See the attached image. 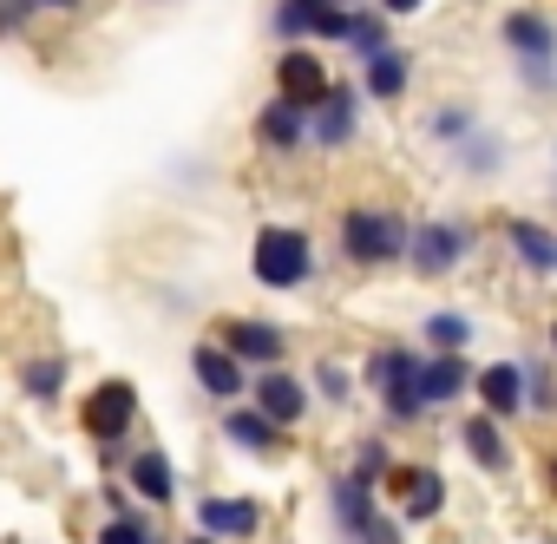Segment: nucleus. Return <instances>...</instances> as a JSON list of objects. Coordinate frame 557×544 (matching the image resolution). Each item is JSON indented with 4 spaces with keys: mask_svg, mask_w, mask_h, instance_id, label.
I'll list each match as a JSON object with an SVG mask.
<instances>
[{
    "mask_svg": "<svg viewBox=\"0 0 557 544\" xmlns=\"http://www.w3.org/2000/svg\"><path fill=\"white\" fill-rule=\"evenodd\" d=\"M21 394H27V400H60V394H66V361H60V355H34V361L21 368Z\"/></svg>",
    "mask_w": 557,
    "mask_h": 544,
    "instance_id": "c756f323",
    "label": "nucleus"
},
{
    "mask_svg": "<svg viewBox=\"0 0 557 544\" xmlns=\"http://www.w3.org/2000/svg\"><path fill=\"white\" fill-rule=\"evenodd\" d=\"M190 381L210 394V400H249V361L223 342V335H210V342H190Z\"/></svg>",
    "mask_w": 557,
    "mask_h": 544,
    "instance_id": "4468645a",
    "label": "nucleus"
},
{
    "mask_svg": "<svg viewBox=\"0 0 557 544\" xmlns=\"http://www.w3.org/2000/svg\"><path fill=\"white\" fill-rule=\"evenodd\" d=\"M249 400H256L275 426H289V433H296V426L315 413V381H309V374H296L289 361H275V368H256Z\"/></svg>",
    "mask_w": 557,
    "mask_h": 544,
    "instance_id": "9b49d317",
    "label": "nucleus"
},
{
    "mask_svg": "<svg viewBox=\"0 0 557 544\" xmlns=\"http://www.w3.org/2000/svg\"><path fill=\"white\" fill-rule=\"evenodd\" d=\"M361 119H368L361 73H355V79H342V73H335L329 99L309 112V138H315V151H355V138H361Z\"/></svg>",
    "mask_w": 557,
    "mask_h": 544,
    "instance_id": "1a4fd4ad",
    "label": "nucleus"
},
{
    "mask_svg": "<svg viewBox=\"0 0 557 544\" xmlns=\"http://www.w3.org/2000/svg\"><path fill=\"white\" fill-rule=\"evenodd\" d=\"M479 125H485L479 99H433V106L420 112V138H426L433 151H459Z\"/></svg>",
    "mask_w": 557,
    "mask_h": 544,
    "instance_id": "4be33fe9",
    "label": "nucleus"
},
{
    "mask_svg": "<svg viewBox=\"0 0 557 544\" xmlns=\"http://www.w3.org/2000/svg\"><path fill=\"white\" fill-rule=\"evenodd\" d=\"M453 440H459V453H466V466H472L479 479H511V472H518V440H511V420L485 413L479 400H472V407H459Z\"/></svg>",
    "mask_w": 557,
    "mask_h": 544,
    "instance_id": "0eeeda50",
    "label": "nucleus"
},
{
    "mask_svg": "<svg viewBox=\"0 0 557 544\" xmlns=\"http://www.w3.org/2000/svg\"><path fill=\"white\" fill-rule=\"evenodd\" d=\"M99 544H158V531L138 511H112V524L99 531Z\"/></svg>",
    "mask_w": 557,
    "mask_h": 544,
    "instance_id": "7c9ffc66",
    "label": "nucleus"
},
{
    "mask_svg": "<svg viewBox=\"0 0 557 544\" xmlns=\"http://www.w3.org/2000/svg\"><path fill=\"white\" fill-rule=\"evenodd\" d=\"M249 138H256V151H269V158H296V151H309V145H315V138H309V106H296V99L275 92V99L249 119Z\"/></svg>",
    "mask_w": 557,
    "mask_h": 544,
    "instance_id": "f3484780",
    "label": "nucleus"
},
{
    "mask_svg": "<svg viewBox=\"0 0 557 544\" xmlns=\"http://www.w3.org/2000/svg\"><path fill=\"white\" fill-rule=\"evenodd\" d=\"M498 47L518 73V92L531 106H557V14L537 0H511L498 14Z\"/></svg>",
    "mask_w": 557,
    "mask_h": 544,
    "instance_id": "f257e3e1",
    "label": "nucleus"
},
{
    "mask_svg": "<svg viewBox=\"0 0 557 544\" xmlns=\"http://www.w3.org/2000/svg\"><path fill=\"white\" fill-rule=\"evenodd\" d=\"M329 8H335V0H275V8H269V34L283 40V47H296V40H315Z\"/></svg>",
    "mask_w": 557,
    "mask_h": 544,
    "instance_id": "a878e982",
    "label": "nucleus"
},
{
    "mask_svg": "<svg viewBox=\"0 0 557 544\" xmlns=\"http://www.w3.org/2000/svg\"><path fill=\"white\" fill-rule=\"evenodd\" d=\"M394 466H400V453H394V440H387V433H361V440H355V453H348V472H355V479H368V485H387V479H394Z\"/></svg>",
    "mask_w": 557,
    "mask_h": 544,
    "instance_id": "c85d7f7f",
    "label": "nucleus"
},
{
    "mask_svg": "<svg viewBox=\"0 0 557 544\" xmlns=\"http://www.w3.org/2000/svg\"><path fill=\"white\" fill-rule=\"evenodd\" d=\"M453 158V171L459 177H472V184H498L505 171H511V138L505 132H492V125H479L459 151H446Z\"/></svg>",
    "mask_w": 557,
    "mask_h": 544,
    "instance_id": "5701e85b",
    "label": "nucleus"
},
{
    "mask_svg": "<svg viewBox=\"0 0 557 544\" xmlns=\"http://www.w3.org/2000/svg\"><path fill=\"white\" fill-rule=\"evenodd\" d=\"M79 420H86V433H92L99 446L125 440L132 420H138V387H132V381H99V387L79 400Z\"/></svg>",
    "mask_w": 557,
    "mask_h": 544,
    "instance_id": "a211bd4d",
    "label": "nucleus"
},
{
    "mask_svg": "<svg viewBox=\"0 0 557 544\" xmlns=\"http://www.w3.org/2000/svg\"><path fill=\"white\" fill-rule=\"evenodd\" d=\"M524 400H531V420H557V355L544 342L524 348Z\"/></svg>",
    "mask_w": 557,
    "mask_h": 544,
    "instance_id": "cd10ccee",
    "label": "nucleus"
},
{
    "mask_svg": "<svg viewBox=\"0 0 557 544\" xmlns=\"http://www.w3.org/2000/svg\"><path fill=\"white\" fill-rule=\"evenodd\" d=\"M420 361H426V348H413V342H374L368 361H361V387L374 394L387 433H407V426L433 420L426 400H420Z\"/></svg>",
    "mask_w": 557,
    "mask_h": 544,
    "instance_id": "7ed1b4c3",
    "label": "nucleus"
},
{
    "mask_svg": "<svg viewBox=\"0 0 557 544\" xmlns=\"http://www.w3.org/2000/svg\"><path fill=\"white\" fill-rule=\"evenodd\" d=\"M498 236H505V256L524 283H557V223H544L531 210H511L498 223Z\"/></svg>",
    "mask_w": 557,
    "mask_h": 544,
    "instance_id": "9d476101",
    "label": "nucleus"
},
{
    "mask_svg": "<svg viewBox=\"0 0 557 544\" xmlns=\"http://www.w3.org/2000/svg\"><path fill=\"white\" fill-rule=\"evenodd\" d=\"M223 342H230L249 368L289 361V329H283V322H269V316H230V322H223Z\"/></svg>",
    "mask_w": 557,
    "mask_h": 544,
    "instance_id": "412c9836",
    "label": "nucleus"
},
{
    "mask_svg": "<svg viewBox=\"0 0 557 544\" xmlns=\"http://www.w3.org/2000/svg\"><path fill=\"white\" fill-rule=\"evenodd\" d=\"M544 348H550V355H557V316H550V322H544Z\"/></svg>",
    "mask_w": 557,
    "mask_h": 544,
    "instance_id": "72a5a7b5",
    "label": "nucleus"
},
{
    "mask_svg": "<svg viewBox=\"0 0 557 544\" xmlns=\"http://www.w3.org/2000/svg\"><path fill=\"white\" fill-rule=\"evenodd\" d=\"M262 518H269V505L249 498V492H210V498H197V531H210L223 544H256Z\"/></svg>",
    "mask_w": 557,
    "mask_h": 544,
    "instance_id": "dca6fc26",
    "label": "nucleus"
},
{
    "mask_svg": "<svg viewBox=\"0 0 557 544\" xmlns=\"http://www.w3.org/2000/svg\"><path fill=\"white\" fill-rule=\"evenodd\" d=\"M335 8H368V0H335Z\"/></svg>",
    "mask_w": 557,
    "mask_h": 544,
    "instance_id": "4c0bfd02",
    "label": "nucleus"
},
{
    "mask_svg": "<svg viewBox=\"0 0 557 544\" xmlns=\"http://www.w3.org/2000/svg\"><path fill=\"white\" fill-rule=\"evenodd\" d=\"M381 492L394 498V511H400L413 531L440 524V518H446V505H453V479H446L433 459H400V466H394V479H387Z\"/></svg>",
    "mask_w": 557,
    "mask_h": 544,
    "instance_id": "6e6552de",
    "label": "nucleus"
},
{
    "mask_svg": "<svg viewBox=\"0 0 557 544\" xmlns=\"http://www.w3.org/2000/svg\"><path fill=\"white\" fill-rule=\"evenodd\" d=\"M40 8H60V14H73V8H79V0H40Z\"/></svg>",
    "mask_w": 557,
    "mask_h": 544,
    "instance_id": "f704fd0d",
    "label": "nucleus"
},
{
    "mask_svg": "<svg viewBox=\"0 0 557 544\" xmlns=\"http://www.w3.org/2000/svg\"><path fill=\"white\" fill-rule=\"evenodd\" d=\"M275 92H283V99H296V106H322L329 99V86H335V73H329V60H322V47L315 40H296V47H283V53H275Z\"/></svg>",
    "mask_w": 557,
    "mask_h": 544,
    "instance_id": "ddd939ff",
    "label": "nucleus"
},
{
    "mask_svg": "<svg viewBox=\"0 0 557 544\" xmlns=\"http://www.w3.org/2000/svg\"><path fill=\"white\" fill-rule=\"evenodd\" d=\"M420 348H479V316L472 309H459V302H440V309H426L420 316Z\"/></svg>",
    "mask_w": 557,
    "mask_h": 544,
    "instance_id": "393cba45",
    "label": "nucleus"
},
{
    "mask_svg": "<svg viewBox=\"0 0 557 544\" xmlns=\"http://www.w3.org/2000/svg\"><path fill=\"white\" fill-rule=\"evenodd\" d=\"M184 544H223V537H210V531H197V537H184Z\"/></svg>",
    "mask_w": 557,
    "mask_h": 544,
    "instance_id": "c9c22d12",
    "label": "nucleus"
},
{
    "mask_svg": "<svg viewBox=\"0 0 557 544\" xmlns=\"http://www.w3.org/2000/svg\"><path fill=\"white\" fill-rule=\"evenodd\" d=\"M249 276L256 289L269 296H302L315 276H322V256H315V236L302 223H262L249 236Z\"/></svg>",
    "mask_w": 557,
    "mask_h": 544,
    "instance_id": "39448f33",
    "label": "nucleus"
},
{
    "mask_svg": "<svg viewBox=\"0 0 557 544\" xmlns=\"http://www.w3.org/2000/svg\"><path fill=\"white\" fill-rule=\"evenodd\" d=\"M550 190H557V138H550Z\"/></svg>",
    "mask_w": 557,
    "mask_h": 544,
    "instance_id": "e433bc0d",
    "label": "nucleus"
},
{
    "mask_svg": "<svg viewBox=\"0 0 557 544\" xmlns=\"http://www.w3.org/2000/svg\"><path fill=\"white\" fill-rule=\"evenodd\" d=\"M472 400L485 407V413H498V420H531V400H524V355H492V361H479V374H472Z\"/></svg>",
    "mask_w": 557,
    "mask_h": 544,
    "instance_id": "2eb2a0df",
    "label": "nucleus"
},
{
    "mask_svg": "<svg viewBox=\"0 0 557 544\" xmlns=\"http://www.w3.org/2000/svg\"><path fill=\"white\" fill-rule=\"evenodd\" d=\"M413 79H420V60H413V47H381L374 60H361V92H368V106H400L407 92H413Z\"/></svg>",
    "mask_w": 557,
    "mask_h": 544,
    "instance_id": "aec40b11",
    "label": "nucleus"
},
{
    "mask_svg": "<svg viewBox=\"0 0 557 544\" xmlns=\"http://www.w3.org/2000/svg\"><path fill=\"white\" fill-rule=\"evenodd\" d=\"M125 485H132V498H145V505H171V498H177V466H171V453H164V446H138V453L125 459Z\"/></svg>",
    "mask_w": 557,
    "mask_h": 544,
    "instance_id": "b1692460",
    "label": "nucleus"
},
{
    "mask_svg": "<svg viewBox=\"0 0 557 544\" xmlns=\"http://www.w3.org/2000/svg\"><path fill=\"white\" fill-rule=\"evenodd\" d=\"M472 374H479V361L466 348H426V361H420V400H426V413L472 407Z\"/></svg>",
    "mask_w": 557,
    "mask_h": 544,
    "instance_id": "f8f14e48",
    "label": "nucleus"
},
{
    "mask_svg": "<svg viewBox=\"0 0 557 544\" xmlns=\"http://www.w3.org/2000/svg\"><path fill=\"white\" fill-rule=\"evenodd\" d=\"M413 249V217L394 203H348L335 217V256L361 276H381V269H400Z\"/></svg>",
    "mask_w": 557,
    "mask_h": 544,
    "instance_id": "f03ea898",
    "label": "nucleus"
},
{
    "mask_svg": "<svg viewBox=\"0 0 557 544\" xmlns=\"http://www.w3.org/2000/svg\"><path fill=\"white\" fill-rule=\"evenodd\" d=\"M537 479H544V492L557 498V446H544V453H537Z\"/></svg>",
    "mask_w": 557,
    "mask_h": 544,
    "instance_id": "473e14b6",
    "label": "nucleus"
},
{
    "mask_svg": "<svg viewBox=\"0 0 557 544\" xmlns=\"http://www.w3.org/2000/svg\"><path fill=\"white\" fill-rule=\"evenodd\" d=\"M309 381H315V400L335 407V413H348V407L361 400V368H348L342 355H322V361L309 368Z\"/></svg>",
    "mask_w": 557,
    "mask_h": 544,
    "instance_id": "bb28decb",
    "label": "nucleus"
},
{
    "mask_svg": "<svg viewBox=\"0 0 557 544\" xmlns=\"http://www.w3.org/2000/svg\"><path fill=\"white\" fill-rule=\"evenodd\" d=\"M223 440H230L236 453H249V459H283L289 426H275L256 400H230V407H223Z\"/></svg>",
    "mask_w": 557,
    "mask_h": 544,
    "instance_id": "6ab92c4d",
    "label": "nucleus"
},
{
    "mask_svg": "<svg viewBox=\"0 0 557 544\" xmlns=\"http://www.w3.org/2000/svg\"><path fill=\"white\" fill-rule=\"evenodd\" d=\"M381 8H387V14H394V21H420V14H426V8H433V0H381Z\"/></svg>",
    "mask_w": 557,
    "mask_h": 544,
    "instance_id": "2f4dec72",
    "label": "nucleus"
},
{
    "mask_svg": "<svg viewBox=\"0 0 557 544\" xmlns=\"http://www.w3.org/2000/svg\"><path fill=\"white\" fill-rule=\"evenodd\" d=\"M531 544H557V537H531Z\"/></svg>",
    "mask_w": 557,
    "mask_h": 544,
    "instance_id": "58836bf2",
    "label": "nucleus"
},
{
    "mask_svg": "<svg viewBox=\"0 0 557 544\" xmlns=\"http://www.w3.org/2000/svg\"><path fill=\"white\" fill-rule=\"evenodd\" d=\"M479 256V223L459 217V210H433V217H413V249H407V269L420 283H453L459 269H472Z\"/></svg>",
    "mask_w": 557,
    "mask_h": 544,
    "instance_id": "423d86ee",
    "label": "nucleus"
},
{
    "mask_svg": "<svg viewBox=\"0 0 557 544\" xmlns=\"http://www.w3.org/2000/svg\"><path fill=\"white\" fill-rule=\"evenodd\" d=\"M322 498H329V524H335L342 544H407V531H413L394 505H381L387 492L368 485V479H355L348 466L329 472V492Z\"/></svg>",
    "mask_w": 557,
    "mask_h": 544,
    "instance_id": "20e7f679",
    "label": "nucleus"
}]
</instances>
